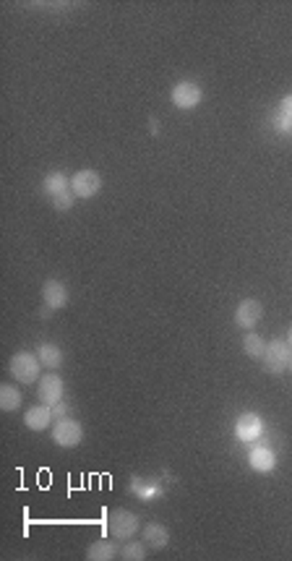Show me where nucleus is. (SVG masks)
I'll return each instance as SVG.
<instances>
[{
    "label": "nucleus",
    "mask_w": 292,
    "mask_h": 561,
    "mask_svg": "<svg viewBox=\"0 0 292 561\" xmlns=\"http://www.w3.org/2000/svg\"><path fill=\"white\" fill-rule=\"evenodd\" d=\"M39 368H42V363L37 358V353H29V350L16 353L11 358V363H8V371H11V376L19 384L39 382Z\"/></svg>",
    "instance_id": "nucleus-1"
},
{
    "label": "nucleus",
    "mask_w": 292,
    "mask_h": 561,
    "mask_svg": "<svg viewBox=\"0 0 292 561\" xmlns=\"http://www.w3.org/2000/svg\"><path fill=\"white\" fill-rule=\"evenodd\" d=\"M264 368L266 373H284L292 363V348L287 339H274L264 350Z\"/></svg>",
    "instance_id": "nucleus-2"
},
{
    "label": "nucleus",
    "mask_w": 292,
    "mask_h": 561,
    "mask_svg": "<svg viewBox=\"0 0 292 561\" xmlns=\"http://www.w3.org/2000/svg\"><path fill=\"white\" fill-rule=\"evenodd\" d=\"M138 528H141L138 517L134 512H128V509H113L110 517H107V530L118 540H131L138 533Z\"/></svg>",
    "instance_id": "nucleus-3"
},
{
    "label": "nucleus",
    "mask_w": 292,
    "mask_h": 561,
    "mask_svg": "<svg viewBox=\"0 0 292 561\" xmlns=\"http://www.w3.org/2000/svg\"><path fill=\"white\" fill-rule=\"evenodd\" d=\"M53 441L63 449L79 447L81 441H84V428H81V423L73 420V418L55 420V423H53Z\"/></svg>",
    "instance_id": "nucleus-4"
},
{
    "label": "nucleus",
    "mask_w": 292,
    "mask_h": 561,
    "mask_svg": "<svg viewBox=\"0 0 292 561\" xmlns=\"http://www.w3.org/2000/svg\"><path fill=\"white\" fill-rule=\"evenodd\" d=\"M201 97H203V91L196 81H178V84L172 87V91H170V100H172V105H175L178 110H193V107H199Z\"/></svg>",
    "instance_id": "nucleus-5"
},
{
    "label": "nucleus",
    "mask_w": 292,
    "mask_h": 561,
    "mask_svg": "<svg viewBox=\"0 0 292 561\" xmlns=\"http://www.w3.org/2000/svg\"><path fill=\"white\" fill-rule=\"evenodd\" d=\"M63 394H66V382L60 379V373L50 371V373H45V376L39 379V386H37L39 402H45L53 407V404L63 402Z\"/></svg>",
    "instance_id": "nucleus-6"
},
{
    "label": "nucleus",
    "mask_w": 292,
    "mask_h": 561,
    "mask_svg": "<svg viewBox=\"0 0 292 561\" xmlns=\"http://www.w3.org/2000/svg\"><path fill=\"white\" fill-rule=\"evenodd\" d=\"M71 191L76 193L79 199H91L102 191V175L97 170H79L71 178Z\"/></svg>",
    "instance_id": "nucleus-7"
},
{
    "label": "nucleus",
    "mask_w": 292,
    "mask_h": 561,
    "mask_svg": "<svg viewBox=\"0 0 292 561\" xmlns=\"http://www.w3.org/2000/svg\"><path fill=\"white\" fill-rule=\"evenodd\" d=\"M261 316H264V305H261V301H256V298H246V301H240L235 308V324L240 326V329H253V326L261 321Z\"/></svg>",
    "instance_id": "nucleus-8"
},
{
    "label": "nucleus",
    "mask_w": 292,
    "mask_h": 561,
    "mask_svg": "<svg viewBox=\"0 0 292 561\" xmlns=\"http://www.w3.org/2000/svg\"><path fill=\"white\" fill-rule=\"evenodd\" d=\"M248 465L261 475H266V472L277 467V454H274V449L269 444H256L253 441V449L248 452Z\"/></svg>",
    "instance_id": "nucleus-9"
},
{
    "label": "nucleus",
    "mask_w": 292,
    "mask_h": 561,
    "mask_svg": "<svg viewBox=\"0 0 292 561\" xmlns=\"http://www.w3.org/2000/svg\"><path fill=\"white\" fill-rule=\"evenodd\" d=\"M261 434H264V420H261L256 413H243V416L235 420V436L246 444H253L259 441Z\"/></svg>",
    "instance_id": "nucleus-10"
},
{
    "label": "nucleus",
    "mask_w": 292,
    "mask_h": 561,
    "mask_svg": "<svg viewBox=\"0 0 292 561\" xmlns=\"http://www.w3.org/2000/svg\"><path fill=\"white\" fill-rule=\"evenodd\" d=\"M42 301H45L47 308L60 311V308H66L68 301H71V292H68V287L60 280H47L45 285H42Z\"/></svg>",
    "instance_id": "nucleus-11"
},
{
    "label": "nucleus",
    "mask_w": 292,
    "mask_h": 561,
    "mask_svg": "<svg viewBox=\"0 0 292 561\" xmlns=\"http://www.w3.org/2000/svg\"><path fill=\"white\" fill-rule=\"evenodd\" d=\"M50 423H55V418H53V407L45 402L34 404L24 413V426L29 431H45V428H50Z\"/></svg>",
    "instance_id": "nucleus-12"
},
{
    "label": "nucleus",
    "mask_w": 292,
    "mask_h": 561,
    "mask_svg": "<svg viewBox=\"0 0 292 561\" xmlns=\"http://www.w3.org/2000/svg\"><path fill=\"white\" fill-rule=\"evenodd\" d=\"M115 556H120V551H118V546H115L113 540H107V538L94 540V543H89V549H86V559L89 561H113Z\"/></svg>",
    "instance_id": "nucleus-13"
},
{
    "label": "nucleus",
    "mask_w": 292,
    "mask_h": 561,
    "mask_svg": "<svg viewBox=\"0 0 292 561\" xmlns=\"http://www.w3.org/2000/svg\"><path fill=\"white\" fill-rule=\"evenodd\" d=\"M144 543L149 546V549H154V551L167 549L170 530L165 528V525H159V522H149V525L144 528Z\"/></svg>",
    "instance_id": "nucleus-14"
},
{
    "label": "nucleus",
    "mask_w": 292,
    "mask_h": 561,
    "mask_svg": "<svg viewBox=\"0 0 292 561\" xmlns=\"http://www.w3.org/2000/svg\"><path fill=\"white\" fill-rule=\"evenodd\" d=\"M42 188H45V193L50 196V199H55V196H60V193L71 191V178H66V172H60V170H53V172H47L45 175Z\"/></svg>",
    "instance_id": "nucleus-15"
},
{
    "label": "nucleus",
    "mask_w": 292,
    "mask_h": 561,
    "mask_svg": "<svg viewBox=\"0 0 292 561\" xmlns=\"http://www.w3.org/2000/svg\"><path fill=\"white\" fill-rule=\"evenodd\" d=\"M37 358H39V363H42L45 368L55 371L63 366V350L57 348V345H53V342H42V345L37 348Z\"/></svg>",
    "instance_id": "nucleus-16"
},
{
    "label": "nucleus",
    "mask_w": 292,
    "mask_h": 561,
    "mask_svg": "<svg viewBox=\"0 0 292 561\" xmlns=\"http://www.w3.org/2000/svg\"><path fill=\"white\" fill-rule=\"evenodd\" d=\"M21 402H24V394L19 386H11V384H3V386H0V407H3V413L19 410Z\"/></svg>",
    "instance_id": "nucleus-17"
},
{
    "label": "nucleus",
    "mask_w": 292,
    "mask_h": 561,
    "mask_svg": "<svg viewBox=\"0 0 292 561\" xmlns=\"http://www.w3.org/2000/svg\"><path fill=\"white\" fill-rule=\"evenodd\" d=\"M264 350H266V342H264V337L256 335V332H246V337H243V353H246L248 358H264Z\"/></svg>",
    "instance_id": "nucleus-18"
},
{
    "label": "nucleus",
    "mask_w": 292,
    "mask_h": 561,
    "mask_svg": "<svg viewBox=\"0 0 292 561\" xmlns=\"http://www.w3.org/2000/svg\"><path fill=\"white\" fill-rule=\"evenodd\" d=\"M120 559L123 561H144L146 559V543L141 540H125V546L120 549Z\"/></svg>",
    "instance_id": "nucleus-19"
},
{
    "label": "nucleus",
    "mask_w": 292,
    "mask_h": 561,
    "mask_svg": "<svg viewBox=\"0 0 292 561\" xmlns=\"http://www.w3.org/2000/svg\"><path fill=\"white\" fill-rule=\"evenodd\" d=\"M131 491H134L141 501H152L154 496H159L157 486H154V483H146L144 478H134V483H131Z\"/></svg>",
    "instance_id": "nucleus-20"
},
{
    "label": "nucleus",
    "mask_w": 292,
    "mask_h": 561,
    "mask_svg": "<svg viewBox=\"0 0 292 561\" xmlns=\"http://www.w3.org/2000/svg\"><path fill=\"white\" fill-rule=\"evenodd\" d=\"M271 123H274V131H280L282 136H290V134H292V118H287V115H282L280 110L274 112Z\"/></svg>",
    "instance_id": "nucleus-21"
},
{
    "label": "nucleus",
    "mask_w": 292,
    "mask_h": 561,
    "mask_svg": "<svg viewBox=\"0 0 292 561\" xmlns=\"http://www.w3.org/2000/svg\"><path fill=\"white\" fill-rule=\"evenodd\" d=\"M73 196H76L73 191H66V193H60V196H55V199H50V202H53V206H55L57 212H68V209L73 206V202H76Z\"/></svg>",
    "instance_id": "nucleus-22"
},
{
    "label": "nucleus",
    "mask_w": 292,
    "mask_h": 561,
    "mask_svg": "<svg viewBox=\"0 0 292 561\" xmlns=\"http://www.w3.org/2000/svg\"><path fill=\"white\" fill-rule=\"evenodd\" d=\"M68 410H71V407L63 402L53 404V418H55V420H63V418H68Z\"/></svg>",
    "instance_id": "nucleus-23"
},
{
    "label": "nucleus",
    "mask_w": 292,
    "mask_h": 561,
    "mask_svg": "<svg viewBox=\"0 0 292 561\" xmlns=\"http://www.w3.org/2000/svg\"><path fill=\"white\" fill-rule=\"evenodd\" d=\"M280 112H282V115H287V118H292V94H287V97H282V102H280Z\"/></svg>",
    "instance_id": "nucleus-24"
},
{
    "label": "nucleus",
    "mask_w": 292,
    "mask_h": 561,
    "mask_svg": "<svg viewBox=\"0 0 292 561\" xmlns=\"http://www.w3.org/2000/svg\"><path fill=\"white\" fill-rule=\"evenodd\" d=\"M149 128H152V134H157V131H159V125H157V121H154V118H149Z\"/></svg>",
    "instance_id": "nucleus-25"
},
{
    "label": "nucleus",
    "mask_w": 292,
    "mask_h": 561,
    "mask_svg": "<svg viewBox=\"0 0 292 561\" xmlns=\"http://www.w3.org/2000/svg\"><path fill=\"white\" fill-rule=\"evenodd\" d=\"M287 342H290V348H292V324H290V329H287Z\"/></svg>",
    "instance_id": "nucleus-26"
},
{
    "label": "nucleus",
    "mask_w": 292,
    "mask_h": 561,
    "mask_svg": "<svg viewBox=\"0 0 292 561\" xmlns=\"http://www.w3.org/2000/svg\"><path fill=\"white\" fill-rule=\"evenodd\" d=\"M290 371H292V363H290Z\"/></svg>",
    "instance_id": "nucleus-27"
}]
</instances>
